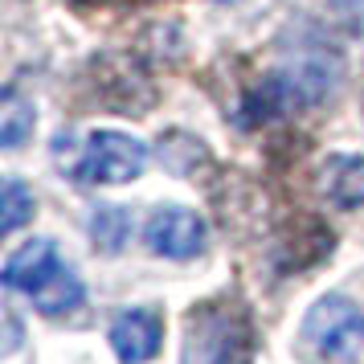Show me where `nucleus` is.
<instances>
[{"mask_svg": "<svg viewBox=\"0 0 364 364\" xmlns=\"http://www.w3.org/2000/svg\"><path fill=\"white\" fill-rule=\"evenodd\" d=\"M340 82V66L328 53H303L295 62H282L274 74H266L242 102V123H270L291 111H307L323 102Z\"/></svg>", "mask_w": 364, "mask_h": 364, "instance_id": "nucleus-1", "label": "nucleus"}, {"mask_svg": "<svg viewBox=\"0 0 364 364\" xmlns=\"http://www.w3.org/2000/svg\"><path fill=\"white\" fill-rule=\"evenodd\" d=\"M250 344L254 331L246 311L230 299H213L188 311L181 364H250Z\"/></svg>", "mask_w": 364, "mask_h": 364, "instance_id": "nucleus-2", "label": "nucleus"}, {"mask_svg": "<svg viewBox=\"0 0 364 364\" xmlns=\"http://www.w3.org/2000/svg\"><path fill=\"white\" fill-rule=\"evenodd\" d=\"M303 340L328 360H356L364 352V311L344 295H323L303 319Z\"/></svg>", "mask_w": 364, "mask_h": 364, "instance_id": "nucleus-3", "label": "nucleus"}, {"mask_svg": "<svg viewBox=\"0 0 364 364\" xmlns=\"http://www.w3.org/2000/svg\"><path fill=\"white\" fill-rule=\"evenodd\" d=\"M148 168V148L123 132H95L70 172L86 184H127Z\"/></svg>", "mask_w": 364, "mask_h": 364, "instance_id": "nucleus-4", "label": "nucleus"}, {"mask_svg": "<svg viewBox=\"0 0 364 364\" xmlns=\"http://www.w3.org/2000/svg\"><path fill=\"white\" fill-rule=\"evenodd\" d=\"M148 250L151 254H160V258H197L200 250H205V221H200L193 209H181V205H164V209H156L148 217Z\"/></svg>", "mask_w": 364, "mask_h": 364, "instance_id": "nucleus-5", "label": "nucleus"}, {"mask_svg": "<svg viewBox=\"0 0 364 364\" xmlns=\"http://www.w3.org/2000/svg\"><path fill=\"white\" fill-rule=\"evenodd\" d=\"M328 254H331V230L319 217H307V213L295 217L274 237V262H279V270H307V266H315Z\"/></svg>", "mask_w": 364, "mask_h": 364, "instance_id": "nucleus-6", "label": "nucleus"}, {"mask_svg": "<svg viewBox=\"0 0 364 364\" xmlns=\"http://www.w3.org/2000/svg\"><path fill=\"white\" fill-rule=\"evenodd\" d=\"M160 340H164V319L148 307L123 311L111 323V348L123 364H148L160 352Z\"/></svg>", "mask_w": 364, "mask_h": 364, "instance_id": "nucleus-7", "label": "nucleus"}, {"mask_svg": "<svg viewBox=\"0 0 364 364\" xmlns=\"http://www.w3.org/2000/svg\"><path fill=\"white\" fill-rule=\"evenodd\" d=\"M95 74H99V95L107 107H115L123 115H144L151 107V82L135 70V62L102 58L95 62Z\"/></svg>", "mask_w": 364, "mask_h": 364, "instance_id": "nucleus-8", "label": "nucleus"}, {"mask_svg": "<svg viewBox=\"0 0 364 364\" xmlns=\"http://www.w3.org/2000/svg\"><path fill=\"white\" fill-rule=\"evenodd\" d=\"M58 262H62V258H58V250H53L50 237H33V242H25L17 254H9V262H4V274H0V279H4L9 291H25V295H29V291H33L37 282L46 279Z\"/></svg>", "mask_w": 364, "mask_h": 364, "instance_id": "nucleus-9", "label": "nucleus"}, {"mask_svg": "<svg viewBox=\"0 0 364 364\" xmlns=\"http://www.w3.org/2000/svg\"><path fill=\"white\" fill-rule=\"evenodd\" d=\"M323 193L336 209H360L364 205V156H328L323 164Z\"/></svg>", "mask_w": 364, "mask_h": 364, "instance_id": "nucleus-10", "label": "nucleus"}, {"mask_svg": "<svg viewBox=\"0 0 364 364\" xmlns=\"http://www.w3.org/2000/svg\"><path fill=\"white\" fill-rule=\"evenodd\" d=\"M29 299H33V307H37L41 315L74 311V307L82 303V282H78V274H74L66 262H58L50 274H46V279H41L33 291H29Z\"/></svg>", "mask_w": 364, "mask_h": 364, "instance_id": "nucleus-11", "label": "nucleus"}, {"mask_svg": "<svg viewBox=\"0 0 364 364\" xmlns=\"http://www.w3.org/2000/svg\"><path fill=\"white\" fill-rule=\"evenodd\" d=\"M156 151H160V164H164L172 176H193L200 164H209V148L200 144L197 135L181 132V127H172V132L160 135Z\"/></svg>", "mask_w": 364, "mask_h": 364, "instance_id": "nucleus-12", "label": "nucleus"}, {"mask_svg": "<svg viewBox=\"0 0 364 364\" xmlns=\"http://www.w3.org/2000/svg\"><path fill=\"white\" fill-rule=\"evenodd\" d=\"M37 123V111L29 99H21L17 90L9 86L4 95H0V148L17 151L25 139H29V132H33Z\"/></svg>", "mask_w": 364, "mask_h": 364, "instance_id": "nucleus-13", "label": "nucleus"}, {"mask_svg": "<svg viewBox=\"0 0 364 364\" xmlns=\"http://www.w3.org/2000/svg\"><path fill=\"white\" fill-rule=\"evenodd\" d=\"M127 233H132V217L119 205H102L99 213L90 217V237H95V246L102 254H119L123 242H127Z\"/></svg>", "mask_w": 364, "mask_h": 364, "instance_id": "nucleus-14", "label": "nucleus"}, {"mask_svg": "<svg viewBox=\"0 0 364 364\" xmlns=\"http://www.w3.org/2000/svg\"><path fill=\"white\" fill-rule=\"evenodd\" d=\"M29 217H33V193L21 181H4V193H0V233H17Z\"/></svg>", "mask_w": 364, "mask_h": 364, "instance_id": "nucleus-15", "label": "nucleus"}, {"mask_svg": "<svg viewBox=\"0 0 364 364\" xmlns=\"http://www.w3.org/2000/svg\"><path fill=\"white\" fill-rule=\"evenodd\" d=\"M340 9L348 13L352 25H360V29H364V0H340Z\"/></svg>", "mask_w": 364, "mask_h": 364, "instance_id": "nucleus-16", "label": "nucleus"}, {"mask_svg": "<svg viewBox=\"0 0 364 364\" xmlns=\"http://www.w3.org/2000/svg\"><path fill=\"white\" fill-rule=\"evenodd\" d=\"M4 328H9V340H4V352H17V344H21V328H17V319L9 315V319H4Z\"/></svg>", "mask_w": 364, "mask_h": 364, "instance_id": "nucleus-17", "label": "nucleus"}, {"mask_svg": "<svg viewBox=\"0 0 364 364\" xmlns=\"http://www.w3.org/2000/svg\"><path fill=\"white\" fill-rule=\"evenodd\" d=\"M74 4H102V0H74Z\"/></svg>", "mask_w": 364, "mask_h": 364, "instance_id": "nucleus-18", "label": "nucleus"}, {"mask_svg": "<svg viewBox=\"0 0 364 364\" xmlns=\"http://www.w3.org/2000/svg\"><path fill=\"white\" fill-rule=\"evenodd\" d=\"M217 4H237V0H217Z\"/></svg>", "mask_w": 364, "mask_h": 364, "instance_id": "nucleus-19", "label": "nucleus"}]
</instances>
